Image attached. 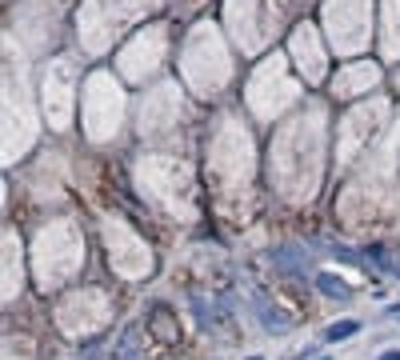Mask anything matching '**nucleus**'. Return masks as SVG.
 I'll return each instance as SVG.
<instances>
[{
    "instance_id": "0eeeda50",
    "label": "nucleus",
    "mask_w": 400,
    "mask_h": 360,
    "mask_svg": "<svg viewBox=\"0 0 400 360\" xmlns=\"http://www.w3.org/2000/svg\"><path fill=\"white\" fill-rule=\"evenodd\" d=\"M149 4H156V0H89V9H84V44L104 49L120 32L124 16L136 9H149Z\"/></svg>"
},
{
    "instance_id": "9b49d317",
    "label": "nucleus",
    "mask_w": 400,
    "mask_h": 360,
    "mask_svg": "<svg viewBox=\"0 0 400 360\" xmlns=\"http://www.w3.org/2000/svg\"><path fill=\"white\" fill-rule=\"evenodd\" d=\"M160 56H164V32L149 29V32H140L129 49L120 52V69H124V76H129V80H144L149 72H156Z\"/></svg>"
},
{
    "instance_id": "dca6fc26",
    "label": "nucleus",
    "mask_w": 400,
    "mask_h": 360,
    "mask_svg": "<svg viewBox=\"0 0 400 360\" xmlns=\"http://www.w3.org/2000/svg\"><path fill=\"white\" fill-rule=\"evenodd\" d=\"M9 260H4V296H12V292L20 289V260H16V252H20V244L12 240V232H9Z\"/></svg>"
},
{
    "instance_id": "1a4fd4ad",
    "label": "nucleus",
    "mask_w": 400,
    "mask_h": 360,
    "mask_svg": "<svg viewBox=\"0 0 400 360\" xmlns=\"http://www.w3.org/2000/svg\"><path fill=\"white\" fill-rule=\"evenodd\" d=\"M60 329L69 332V336H84V332L100 329L104 316H109V300L100 296V292H76L60 304Z\"/></svg>"
},
{
    "instance_id": "a211bd4d",
    "label": "nucleus",
    "mask_w": 400,
    "mask_h": 360,
    "mask_svg": "<svg viewBox=\"0 0 400 360\" xmlns=\"http://www.w3.org/2000/svg\"><path fill=\"white\" fill-rule=\"evenodd\" d=\"M380 360H400V352H384V356H380Z\"/></svg>"
},
{
    "instance_id": "6e6552de",
    "label": "nucleus",
    "mask_w": 400,
    "mask_h": 360,
    "mask_svg": "<svg viewBox=\"0 0 400 360\" xmlns=\"http://www.w3.org/2000/svg\"><path fill=\"white\" fill-rule=\"evenodd\" d=\"M104 240H109V260L112 269L124 272V276H140V272L152 269V256H149V244L140 236H132L120 220H109L104 224Z\"/></svg>"
},
{
    "instance_id": "ddd939ff",
    "label": "nucleus",
    "mask_w": 400,
    "mask_h": 360,
    "mask_svg": "<svg viewBox=\"0 0 400 360\" xmlns=\"http://www.w3.org/2000/svg\"><path fill=\"white\" fill-rule=\"evenodd\" d=\"M292 56H296L300 72H304L309 80L324 76V49H320L316 29H312V24H300V29L292 32Z\"/></svg>"
},
{
    "instance_id": "f257e3e1",
    "label": "nucleus",
    "mask_w": 400,
    "mask_h": 360,
    "mask_svg": "<svg viewBox=\"0 0 400 360\" xmlns=\"http://www.w3.org/2000/svg\"><path fill=\"white\" fill-rule=\"evenodd\" d=\"M229 72H232V64H229V52L220 44L216 29L212 24H196V32L184 44V76H189V84L200 96H216L220 84L229 80Z\"/></svg>"
},
{
    "instance_id": "20e7f679",
    "label": "nucleus",
    "mask_w": 400,
    "mask_h": 360,
    "mask_svg": "<svg viewBox=\"0 0 400 360\" xmlns=\"http://www.w3.org/2000/svg\"><path fill=\"white\" fill-rule=\"evenodd\" d=\"M280 0H229V24L236 32L240 49H260L276 32Z\"/></svg>"
},
{
    "instance_id": "423d86ee",
    "label": "nucleus",
    "mask_w": 400,
    "mask_h": 360,
    "mask_svg": "<svg viewBox=\"0 0 400 360\" xmlns=\"http://www.w3.org/2000/svg\"><path fill=\"white\" fill-rule=\"evenodd\" d=\"M292 96H296V84L284 76V60L272 56L269 64H260L256 76H252V84H249V104H252V112L269 120V116H276V112L284 109Z\"/></svg>"
},
{
    "instance_id": "f8f14e48",
    "label": "nucleus",
    "mask_w": 400,
    "mask_h": 360,
    "mask_svg": "<svg viewBox=\"0 0 400 360\" xmlns=\"http://www.w3.org/2000/svg\"><path fill=\"white\" fill-rule=\"evenodd\" d=\"M180 112V89L176 84H164V89L149 92L140 100V132H160L169 129Z\"/></svg>"
},
{
    "instance_id": "f03ea898",
    "label": "nucleus",
    "mask_w": 400,
    "mask_h": 360,
    "mask_svg": "<svg viewBox=\"0 0 400 360\" xmlns=\"http://www.w3.org/2000/svg\"><path fill=\"white\" fill-rule=\"evenodd\" d=\"M80 260H84V249L69 224H52L36 236V276L44 289H56L64 276H72Z\"/></svg>"
},
{
    "instance_id": "9d476101",
    "label": "nucleus",
    "mask_w": 400,
    "mask_h": 360,
    "mask_svg": "<svg viewBox=\"0 0 400 360\" xmlns=\"http://www.w3.org/2000/svg\"><path fill=\"white\" fill-rule=\"evenodd\" d=\"M72 60H56L44 72V112H49L52 129H69V109H72Z\"/></svg>"
},
{
    "instance_id": "2eb2a0df",
    "label": "nucleus",
    "mask_w": 400,
    "mask_h": 360,
    "mask_svg": "<svg viewBox=\"0 0 400 360\" xmlns=\"http://www.w3.org/2000/svg\"><path fill=\"white\" fill-rule=\"evenodd\" d=\"M384 56H400V0H384Z\"/></svg>"
},
{
    "instance_id": "7ed1b4c3",
    "label": "nucleus",
    "mask_w": 400,
    "mask_h": 360,
    "mask_svg": "<svg viewBox=\"0 0 400 360\" xmlns=\"http://www.w3.org/2000/svg\"><path fill=\"white\" fill-rule=\"evenodd\" d=\"M120 112H124V96H120L116 80L109 72H96L84 92V124H89L92 140H109L120 129Z\"/></svg>"
},
{
    "instance_id": "4468645a",
    "label": "nucleus",
    "mask_w": 400,
    "mask_h": 360,
    "mask_svg": "<svg viewBox=\"0 0 400 360\" xmlns=\"http://www.w3.org/2000/svg\"><path fill=\"white\" fill-rule=\"evenodd\" d=\"M376 80H380V69L372 64V60H352V64H344V69L336 72V80H332V92L349 100V96L369 92Z\"/></svg>"
},
{
    "instance_id": "f3484780",
    "label": "nucleus",
    "mask_w": 400,
    "mask_h": 360,
    "mask_svg": "<svg viewBox=\"0 0 400 360\" xmlns=\"http://www.w3.org/2000/svg\"><path fill=\"white\" fill-rule=\"evenodd\" d=\"M352 329H356V324H340V329H329V340H340V336H349Z\"/></svg>"
},
{
    "instance_id": "39448f33",
    "label": "nucleus",
    "mask_w": 400,
    "mask_h": 360,
    "mask_svg": "<svg viewBox=\"0 0 400 360\" xmlns=\"http://www.w3.org/2000/svg\"><path fill=\"white\" fill-rule=\"evenodd\" d=\"M324 24L340 52H356L369 44V0H329Z\"/></svg>"
}]
</instances>
